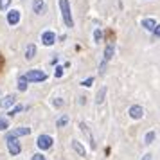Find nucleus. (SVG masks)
Returning <instances> with one entry per match:
<instances>
[{
  "label": "nucleus",
  "mask_w": 160,
  "mask_h": 160,
  "mask_svg": "<svg viewBox=\"0 0 160 160\" xmlns=\"http://www.w3.org/2000/svg\"><path fill=\"white\" fill-rule=\"evenodd\" d=\"M59 4V11H61V18H63V23L67 27H74V18H72V11H70V2L68 0H58Z\"/></svg>",
  "instance_id": "f257e3e1"
},
{
  "label": "nucleus",
  "mask_w": 160,
  "mask_h": 160,
  "mask_svg": "<svg viewBox=\"0 0 160 160\" xmlns=\"http://www.w3.org/2000/svg\"><path fill=\"white\" fill-rule=\"evenodd\" d=\"M6 142H8V149L9 153L15 157V155H20L22 151V146L18 142V137H13V135H6Z\"/></svg>",
  "instance_id": "f03ea898"
},
{
  "label": "nucleus",
  "mask_w": 160,
  "mask_h": 160,
  "mask_svg": "<svg viewBox=\"0 0 160 160\" xmlns=\"http://www.w3.org/2000/svg\"><path fill=\"white\" fill-rule=\"evenodd\" d=\"M23 78L29 81V83H42V81H45L47 79V74L45 72H42V70H29L27 74H23Z\"/></svg>",
  "instance_id": "7ed1b4c3"
},
{
  "label": "nucleus",
  "mask_w": 160,
  "mask_h": 160,
  "mask_svg": "<svg viewBox=\"0 0 160 160\" xmlns=\"http://www.w3.org/2000/svg\"><path fill=\"white\" fill-rule=\"evenodd\" d=\"M36 144H38V148L43 151V149H51L52 144H54V140H52L51 135H40L38 140H36Z\"/></svg>",
  "instance_id": "20e7f679"
},
{
  "label": "nucleus",
  "mask_w": 160,
  "mask_h": 160,
  "mask_svg": "<svg viewBox=\"0 0 160 160\" xmlns=\"http://www.w3.org/2000/svg\"><path fill=\"white\" fill-rule=\"evenodd\" d=\"M42 43L47 45V47L54 45L56 43V34H54L52 31H45V32H42Z\"/></svg>",
  "instance_id": "39448f33"
},
{
  "label": "nucleus",
  "mask_w": 160,
  "mask_h": 160,
  "mask_svg": "<svg viewBox=\"0 0 160 160\" xmlns=\"http://www.w3.org/2000/svg\"><path fill=\"white\" fill-rule=\"evenodd\" d=\"M79 128H81V131L87 135L88 142H90V146H92V149H95V138H94V135H92L90 128H88V124H87V122H79Z\"/></svg>",
  "instance_id": "423d86ee"
},
{
  "label": "nucleus",
  "mask_w": 160,
  "mask_h": 160,
  "mask_svg": "<svg viewBox=\"0 0 160 160\" xmlns=\"http://www.w3.org/2000/svg\"><path fill=\"white\" fill-rule=\"evenodd\" d=\"M130 117H131V119H135V121L142 119V117H144V108H142L140 104H135V106H131V108H130Z\"/></svg>",
  "instance_id": "0eeeda50"
},
{
  "label": "nucleus",
  "mask_w": 160,
  "mask_h": 160,
  "mask_svg": "<svg viewBox=\"0 0 160 160\" xmlns=\"http://www.w3.org/2000/svg\"><path fill=\"white\" fill-rule=\"evenodd\" d=\"M18 22H20V11L18 9H11L8 13V23L9 25H16Z\"/></svg>",
  "instance_id": "6e6552de"
},
{
  "label": "nucleus",
  "mask_w": 160,
  "mask_h": 160,
  "mask_svg": "<svg viewBox=\"0 0 160 160\" xmlns=\"http://www.w3.org/2000/svg\"><path fill=\"white\" fill-rule=\"evenodd\" d=\"M47 6H45L43 0H32V11L36 13V15H43Z\"/></svg>",
  "instance_id": "1a4fd4ad"
},
{
  "label": "nucleus",
  "mask_w": 160,
  "mask_h": 160,
  "mask_svg": "<svg viewBox=\"0 0 160 160\" xmlns=\"http://www.w3.org/2000/svg\"><path fill=\"white\" fill-rule=\"evenodd\" d=\"M16 102V97L15 95H6L2 101H0V108H4V110H8V108H11L13 104Z\"/></svg>",
  "instance_id": "9d476101"
},
{
  "label": "nucleus",
  "mask_w": 160,
  "mask_h": 160,
  "mask_svg": "<svg viewBox=\"0 0 160 160\" xmlns=\"http://www.w3.org/2000/svg\"><path fill=\"white\" fill-rule=\"evenodd\" d=\"M113 54H115V42H108L106 49H104V59L110 61V59L113 58Z\"/></svg>",
  "instance_id": "9b49d317"
},
{
  "label": "nucleus",
  "mask_w": 160,
  "mask_h": 160,
  "mask_svg": "<svg viewBox=\"0 0 160 160\" xmlns=\"http://www.w3.org/2000/svg\"><path fill=\"white\" fill-rule=\"evenodd\" d=\"M31 133V128H16V130H13V131H9L8 135H13V137H23V135H29Z\"/></svg>",
  "instance_id": "f8f14e48"
},
{
  "label": "nucleus",
  "mask_w": 160,
  "mask_h": 160,
  "mask_svg": "<svg viewBox=\"0 0 160 160\" xmlns=\"http://www.w3.org/2000/svg\"><path fill=\"white\" fill-rule=\"evenodd\" d=\"M72 148H74V151L78 153L79 157H87V149L83 148V144H81L79 140H72Z\"/></svg>",
  "instance_id": "ddd939ff"
},
{
  "label": "nucleus",
  "mask_w": 160,
  "mask_h": 160,
  "mask_svg": "<svg viewBox=\"0 0 160 160\" xmlns=\"http://www.w3.org/2000/svg\"><path fill=\"white\" fill-rule=\"evenodd\" d=\"M140 25H142L146 31H153L155 25H157V20H155V18H144V20L140 22Z\"/></svg>",
  "instance_id": "4468645a"
},
{
  "label": "nucleus",
  "mask_w": 160,
  "mask_h": 160,
  "mask_svg": "<svg viewBox=\"0 0 160 160\" xmlns=\"http://www.w3.org/2000/svg\"><path fill=\"white\" fill-rule=\"evenodd\" d=\"M34 54H36V45L29 43L27 45V49H25V59H32L34 58Z\"/></svg>",
  "instance_id": "2eb2a0df"
},
{
  "label": "nucleus",
  "mask_w": 160,
  "mask_h": 160,
  "mask_svg": "<svg viewBox=\"0 0 160 160\" xmlns=\"http://www.w3.org/2000/svg\"><path fill=\"white\" fill-rule=\"evenodd\" d=\"M104 97H106V87H102L99 92H97V95H95V102L97 104H102L104 102Z\"/></svg>",
  "instance_id": "dca6fc26"
},
{
  "label": "nucleus",
  "mask_w": 160,
  "mask_h": 160,
  "mask_svg": "<svg viewBox=\"0 0 160 160\" xmlns=\"http://www.w3.org/2000/svg\"><path fill=\"white\" fill-rule=\"evenodd\" d=\"M27 83H29V81L25 79L23 76H20V78H18V90H20V92H25V90H27Z\"/></svg>",
  "instance_id": "f3484780"
},
{
  "label": "nucleus",
  "mask_w": 160,
  "mask_h": 160,
  "mask_svg": "<svg viewBox=\"0 0 160 160\" xmlns=\"http://www.w3.org/2000/svg\"><path fill=\"white\" fill-rule=\"evenodd\" d=\"M68 121H70V119H68V115H61L58 121H56V126H58V128H63V126H67V124H68Z\"/></svg>",
  "instance_id": "a211bd4d"
},
{
  "label": "nucleus",
  "mask_w": 160,
  "mask_h": 160,
  "mask_svg": "<svg viewBox=\"0 0 160 160\" xmlns=\"http://www.w3.org/2000/svg\"><path fill=\"white\" fill-rule=\"evenodd\" d=\"M155 137H157V133H155V131H149V133H146L144 142L146 144H151V142H155Z\"/></svg>",
  "instance_id": "6ab92c4d"
},
{
  "label": "nucleus",
  "mask_w": 160,
  "mask_h": 160,
  "mask_svg": "<svg viewBox=\"0 0 160 160\" xmlns=\"http://www.w3.org/2000/svg\"><path fill=\"white\" fill-rule=\"evenodd\" d=\"M8 128H9V121H8L4 115H0V131L8 130Z\"/></svg>",
  "instance_id": "aec40b11"
},
{
  "label": "nucleus",
  "mask_w": 160,
  "mask_h": 160,
  "mask_svg": "<svg viewBox=\"0 0 160 160\" xmlns=\"http://www.w3.org/2000/svg\"><path fill=\"white\" fill-rule=\"evenodd\" d=\"M101 38H102V31L101 29H95L94 31V42H95V43H99V42H101Z\"/></svg>",
  "instance_id": "412c9836"
},
{
  "label": "nucleus",
  "mask_w": 160,
  "mask_h": 160,
  "mask_svg": "<svg viewBox=\"0 0 160 160\" xmlns=\"http://www.w3.org/2000/svg\"><path fill=\"white\" fill-rule=\"evenodd\" d=\"M9 6H11V0H0V11H8Z\"/></svg>",
  "instance_id": "4be33fe9"
},
{
  "label": "nucleus",
  "mask_w": 160,
  "mask_h": 160,
  "mask_svg": "<svg viewBox=\"0 0 160 160\" xmlns=\"http://www.w3.org/2000/svg\"><path fill=\"white\" fill-rule=\"evenodd\" d=\"M22 110H23V106H22V104H16L15 108H11V110H9V115L13 117V115H16L18 112H22Z\"/></svg>",
  "instance_id": "5701e85b"
},
{
  "label": "nucleus",
  "mask_w": 160,
  "mask_h": 160,
  "mask_svg": "<svg viewBox=\"0 0 160 160\" xmlns=\"http://www.w3.org/2000/svg\"><path fill=\"white\" fill-rule=\"evenodd\" d=\"M92 85H94V78H87L85 81H81V87H85V88L92 87Z\"/></svg>",
  "instance_id": "b1692460"
},
{
  "label": "nucleus",
  "mask_w": 160,
  "mask_h": 160,
  "mask_svg": "<svg viewBox=\"0 0 160 160\" xmlns=\"http://www.w3.org/2000/svg\"><path fill=\"white\" fill-rule=\"evenodd\" d=\"M153 34H155V38H160V25H158V23L155 25V29H153Z\"/></svg>",
  "instance_id": "393cba45"
},
{
  "label": "nucleus",
  "mask_w": 160,
  "mask_h": 160,
  "mask_svg": "<svg viewBox=\"0 0 160 160\" xmlns=\"http://www.w3.org/2000/svg\"><path fill=\"white\" fill-rule=\"evenodd\" d=\"M31 160H47V158H45L42 153H36V155H32V158H31Z\"/></svg>",
  "instance_id": "a878e982"
},
{
  "label": "nucleus",
  "mask_w": 160,
  "mask_h": 160,
  "mask_svg": "<svg viewBox=\"0 0 160 160\" xmlns=\"http://www.w3.org/2000/svg\"><path fill=\"white\" fill-rule=\"evenodd\" d=\"M54 76H56V78H61V76H63V67H58L56 72H54Z\"/></svg>",
  "instance_id": "bb28decb"
},
{
  "label": "nucleus",
  "mask_w": 160,
  "mask_h": 160,
  "mask_svg": "<svg viewBox=\"0 0 160 160\" xmlns=\"http://www.w3.org/2000/svg\"><path fill=\"white\" fill-rule=\"evenodd\" d=\"M106 59H102V63H101V67H99V74H104V68H106Z\"/></svg>",
  "instance_id": "cd10ccee"
},
{
  "label": "nucleus",
  "mask_w": 160,
  "mask_h": 160,
  "mask_svg": "<svg viewBox=\"0 0 160 160\" xmlns=\"http://www.w3.org/2000/svg\"><path fill=\"white\" fill-rule=\"evenodd\" d=\"M140 160H151V153H146V155H142V158Z\"/></svg>",
  "instance_id": "c85d7f7f"
},
{
  "label": "nucleus",
  "mask_w": 160,
  "mask_h": 160,
  "mask_svg": "<svg viewBox=\"0 0 160 160\" xmlns=\"http://www.w3.org/2000/svg\"><path fill=\"white\" fill-rule=\"evenodd\" d=\"M2 67H4V58H2V54H0V70H2Z\"/></svg>",
  "instance_id": "c756f323"
}]
</instances>
